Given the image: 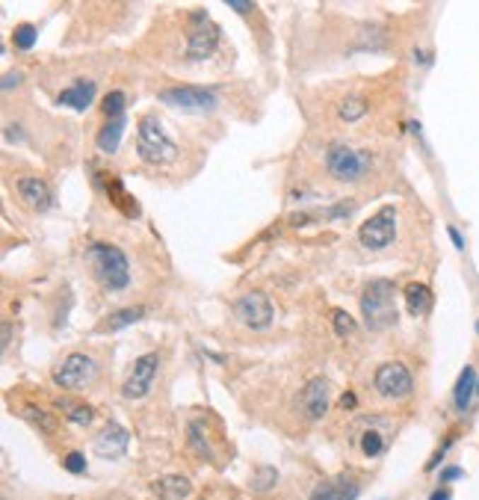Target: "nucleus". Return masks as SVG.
I'll return each mask as SVG.
<instances>
[{"label": "nucleus", "instance_id": "f257e3e1", "mask_svg": "<svg viewBox=\"0 0 479 500\" xmlns=\"http://www.w3.org/2000/svg\"><path fill=\"white\" fill-rule=\"evenodd\" d=\"M86 261L92 263L95 278L101 281L107 290H125L130 285V263L127 255L122 252L119 246L110 243H89L86 246Z\"/></svg>", "mask_w": 479, "mask_h": 500}, {"label": "nucleus", "instance_id": "f03ea898", "mask_svg": "<svg viewBox=\"0 0 479 500\" xmlns=\"http://www.w3.org/2000/svg\"><path fill=\"white\" fill-rule=\"evenodd\" d=\"M361 314L367 329L379 331L396 323V288L388 278H376L361 293Z\"/></svg>", "mask_w": 479, "mask_h": 500}, {"label": "nucleus", "instance_id": "7ed1b4c3", "mask_svg": "<svg viewBox=\"0 0 479 500\" xmlns=\"http://www.w3.org/2000/svg\"><path fill=\"white\" fill-rule=\"evenodd\" d=\"M137 154L145 163H154V166L172 163L178 157L175 140L169 137L166 130H163V125H160V119H157L154 113L142 115L139 125H137Z\"/></svg>", "mask_w": 479, "mask_h": 500}, {"label": "nucleus", "instance_id": "20e7f679", "mask_svg": "<svg viewBox=\"0 0 479 500\" xmlns=\"http://www.w3.org/2000/svg\"><path fill=\"white\" fill-rule=\"evenodd\" d=\"M325 169L337 181H358L370 169V152H361L346 142H332L325 152Z\"/></svg>", "mask_w": 479, "mask_h": 500}, {"label": "nucleus", "instance_id": "39448f33", "mask_svg": "<svg viewBox=\"0 0 479 500\" xmlns=\"http://www.w3.org/2000/svg\"><path fill=\"white\" fill-rule=\"evenodd\" d=\"M396 237V208L393 205H385L379 208L370 220H364V225L358 228V240L364 249H370V252H382V249H388Z\"/></svg>", "mask_w": 479, "mask_h": 500}, {"label": "nucleus", "instance_id": "423d86ee", "mask_svg": "<svg viewBox=\"0 0 479 500\" xmlns=\"http://www.w3.org/2000/svg\"><path fill=\"white\" fill-rule=\"evenodd\" d=\"M219 27L210 21L207 12H190V39H187V59L198 62L207 59L219 47Z\"/></svg>", "mask_w": 479, "mask_h": 500}, {"label": "nucleus", "instance_id": "0eeeda50", "mask_svg": "<svg viewBox=\"0 0 479 500\" xmlns=\"http://www.w3.org/2000/svg\"><path fill=\"white\" fill-rule=\"evenodd\" d=\"M98 376V364L92 356H83V353H71V356H65L62 364L54 370V382L59 388L65 391H80V388H86L92 385Z\"/></svg>", "mask_w": 479, "mask_h": 500}, {"label": "nucleus", "instance_id": "6e6552de", "mask_svg": "<svg viewBox=\"0 0 479 500\" xmlns=\"http://www.w3.org/2000/svg\"><path fill=\"white\" fill-rule=\"evenodd\" d=\"M160 101L169 104L175 110H187V113H207L219 104L217 92L210 86H172L160 92Z\"/></svg>", "mask_w": 479, "mask_h": 500}, {"label": "nucleus", "instance_id": "1a4fd4ad", "mask_svg": "<svg viewBox=\"0 0 479 500\" xmlns=\"http://www.w3.org/2000/svg\"><path fill=\"white\" fill-rule=\"evenodd\" d=\"M157 368H160V356L157 353H145L134 361V368H130L125 385H122V397L125 399H142L148 391H151V382L157 376Z\"/></svg>", "mask_w": 479, "mask_h": 500}, {"label": "nucleus", "instance_id": "9d476101", "mask_svg": "<svg viewBox=\"0 0 479 500\" xmlns=\"http://www.w3.org/2000/svg\"><path fill=\"white\" fill-rule=\"evenodd\" d=\"M234 314H237V320H240L243 326L260 331V329H270L275 311H272V302H270L267 296L258 293V290H252V293L240 296L237 302H234Z\"/></svg>", "mask_w": 479, "mask_h": 500}, {"label": "nucleus", "instance_id": "9b49d317", "mask_svg": "<svg viewBox=\"0 0 479 500\" xmlns=\"http://www.w3.org/2000/svg\"><path fill=\"white\" fill-rule=\"evenodd\" d=\"M376 391L382 397H391V399H400V397H408L411 388H415V379H411L408 368L400 361H388L382 368L376 370V379H373Z\"/></svg>", "mask_w": 479, "mask_h": 500}, {"label": "nucleus", "instance_id": "f8f14e48", "mask_svg": "<svg viewBox=\"0 0 479 500\" xmlns=\"http://www.w3.org/2000/svg\"><path fill=\"white\" fill-rule=\"evenodd\" d=\"M127 447H130V432L115 421H110L95 438V453L101 459H122L127 453Z\"/></svg>", "mask_w": 479, "mask_h": 500}, {"label": "nucleus", "instance_id": "ddd939ff", "mask_svg": "<svg viewBox=\"0 0 479 500\" xmlns=\"http://www.w3.org/2000/svg\"><path fill=\"white\" fill-rule=\"evenodd\" d=\"M302 409L311 421H320L325 418V411H328V382L320 379V376H313L305 382V388H302Z\"/></svg>", "mask_w": 479, "mask_h": 500}, {"label": "nucleus", "instance_id": "4468645a", "mask_svg": "<svg viewBox=\"0 0 479 500\" xmlns=\"http://www.w3.org/2000/svg\"><path fill=\"white\" fill-rule=\"evenodd\" d=\"M358 494H361V486L352 477H332V479H323L311 492V500H358Z\"/></svg>", "mask_w": 479, "mask_h": 500}, {"label": "nucleus", "instance_id": "2eb2a0df", "mask_svg": "<svg viewBox=\"0 0 479 500\" xmlns=\"http://www.w3.org/2000/svg\"><path fill=\"white\" fill-rule=\"evenodd\" d=\"M151 494L157 500H187L192 494V482L184 474H166L151 482Z\"/></svg>", "mask_w": 479, "mask_h": 500}, {"label": "nucleus", "instance_id": "dca6fc26", "mask_svg": "<svg viewBox=\"0 0 479 500\" xmlns=\"http://www.w3.org/2000/svg\"><path fill=\"white\" fill-rule=\"evenodd\" d=\"M18 195L33 210H47V208H51V190H47V184L42 178H36V175L18 178Z\"/></svg>", "mask_w": 479, "mask_h": 500}, {"label": "nucleus", "instance_id": "f3484780", "mask_svg": "<svg viewBox=\"0 0 479 500\" xmlns=\"http://www.w3.org/2000/svg\"><path fill=\"white\" fill-rule=\"evenodd\" d=\"M476 391H479V376H476V368H468L458 373V379H456V388H453V406L458 409V411H468L471 409V403H473V397H476Z\"/></svg>", "mask_w": 479, "mask_h": 500}, {"label": "nucleus", "instance_id": "a211bd4d", "mask_svg": "<svg viewBox=\"0 0 479 500\" xmlns=\"http://www.w3.org/2000/svg\"><path fill=\"white\" fill-rule=\"evenodd\" d=\"M57 101L62 107H71V110H86L95 101V83L92 80H80V83H74V86L62 89L57 95Z\"/></svg>", "mask_w": 479, "mask_h": 500}, {"label": "nucleus", "instance_id": "6ab92c4d", "mask_svg": "<svg viewBox=\"0 0 479 500\" xmlns=\"http://www.w3.org/2000/svg\"><path fill=\"white\" fill-rule=\"evenodd\" d=\"M107 181V195H110V205H115L125 216H139V208H137V198L134 195H127L125 184L119 178H104Z\"/></svg>", "mask_w": 479, "mask_h": 500}, {"label": "nucleus", "instance_id": "aec40b11", "mask_svg": "<svg viewBox=\"0 0 479 500\" xmlns=\"http://www.w3.org/2000/svg\"><path fill=\"white\" fill-rule=\"evenodd\" d=\"M125 127H127L125 115H122V119H107V125L98 130V148H101L104 154H115V148H119V142H122Z\"/></svg>", "mask_w": 479, "mask_h": 500}, {"label": "nucleus", "instance_id": "412c9836", "mask_svg": "<svg viewBox=\"0 0 479 500\" xmlns=\"http://www.w3.org/2000/svg\"><path fill=\"white\" fill-rule=\"evenodd\" d=\"M429 305H432V290H429L426 285H420V281H411V285L405 288V308H408V314L420 317V314L429 311Z\"/></svg>", "mask_w": 479, "mask_h": 500}, {"label": "nucleus", "instance_id": "4be33fe9", "mask_svg": "<svg viewBox=\"0 0 479 500\" xmlns=\"http://www.w3.org/2000/svg\"><path fill=\"white\" fill-rule=\"evenodd\" d=\"M145 317V308L142 305H134V308H122V311H112L107 317V329L110 331H119V329H127L130 323H137Z\"/></svg>", "mask_w": 479, "mask_h": 500}, {"label": "nucleus", "instance_id": "5701e85b", "mask_svg": "<svg viewBox=\"0 0 479 500\" xmlns=\"http://www.w3.org/2000/svg\"><path fill=\"white\" fill-rule=\"evenodd\" d=\"M62 411H65V418H69L71 424H92L95 418V409L86 406V403H71V399H62Z\"/></svg>", "mask_w": 479, "mask_h": 500}, {"label": "nucleus", "instance_id": "b1692460", "mask_svg": "<svg viewBox=\"0 0 479 500\" xmlns=\"http://www.w3.org/2000/svg\"><path fill=\"white\" fill-rule=\"evenodd\" d=\"M337 113H340V119H343V122H358L361 115L367 113V104H364V98L350 95V98H343V101H340Z\"/></svg>", "mask_w": 479, "mask_h": 500}, {"label": "nucleus", "instance_id": "393cba45", "mask_svg": "<svg viewBox=\"0 0 479 500\" xmlns=\"http://www.w3.org/2000/svg\"><path fill=\"white\" fill-rule=\"evenodd\" d=\"M125 104H127V98H125V92H110L104 101H101V113L107 115V119H122L125 115Z\"/></svg>", "mask_w": 479, "mask_h": 500}, {"label": "nucleus", "instance_id": "a878e982", "mask_svg": "<svg viewBox=\"0 0 479 500\" xmlns=\"http://www.w3.org/2000/svg\"><path fill=\"white\" fill-rule=\"evenodd\" d=\"M36 36H39V30L33 27V24H18L12 30V42L18 51H30L33 45H36Z\"/></svg>", "mask_w": 479, "mask_h": 500}, {"label": "nucleus", "instance_id": "bb28decb", "mask_svg": "<svg viewBox=\"0 0 479 500\" xmlns=\"http://www.w3.org/2000/svg\"><path fill=\"white\" fill-rule=\"evenodd\" d=\"M361 450H364V456H379L385 450V438H382V432H376V429H367L364 436H361Z\"/></svg>", "mask_w": 479, "mask_h": 500}, {"label": "nucleus", "instance_id": "cd10ccee", "mask_svg": "<svg viewBox=\"0 0 479 500\" xmlns=\"http://www.w3.org/2000/svg\"><path fill=\"white\" fill-rule=\"evenodd\" d=\"M332 326H335V335H340V338H346V335H352V331H355V320L343 308L332 311Z\"/></svg>", "mask_w": 479, "mask_h": 500}, {"label": "nucleus", "instance_id": "c85d7f7f", "mask_svg": "<svg viewBox=\"0 0 479 500\" xmlns=\"http://www.w3.org/2000/svg\"><path fill=\"white\" fill-rule=\"evenodd\" d=\"M62 465H65V471L69 474H86V459H83V453H65V459H62Z\"/></svg>", "mask_w": 479, "mask_h": 500}, {"label": "nucleus", "instance_id": "c756f323", "mask_svg": "<svg viewBox=\"0 0 479 500\" xmlns=\"http://www.w3.org/2000/svg\"><path fill=\"white\" fill-rule=\"evenodd\" d=\"M24 411L30 414V421H33V424H39L42 429H47V432L54 429V421H51V414H47V411H42V409H30V406H27Z\"/></svg>", "mask_w": 479, "mask_h": 500}, {"label": "nucleus", "instance_id": "7c9ffc66", "mask_svg": "<svg viewBox=\"0 0 479 500\" xmlns=\"http://www.w3.org/2000/svg\"><path fill=\"white\" fill-rule=\"evenodd\" d=\"M190 438H192V447L198 450V453H202V456H207V459H213V453H210L207 441H204L202 436H198V424H192V426H190Z\"/></svg>", "mask_w": 479, "mask_h": 500}, {"label": "nucleus", "instance_id": "2f4dec72", "mask_svg": "<svg viewBox=\"0 0 479 500\" xmlns=\"http://www.w3.org/2000/svg\"><path fill=\"white\" fill-rule=\"evenodd\" d=\"M352 210H355V202H340L337 208H328L325 216H328V220H343V216H350Z\"/></svg>", "mask_w": 479, "mask_h": 500}, {"label": "nucleus", "instance_id": "473e14b6", "mask_svg": "<svg viewBox=\"0 0 479 500\" xmlns=\"http://www.w3.org/2000/svg\"><path fill=\"white\" fill-rule=\"evenodd\" d=\"M450 447H453V436H450V438H444V444H441V447L435 450V456H432V459H429V465H426V471H435V468H438V462L444 459V453H447V450H450Z\"/></svg>", "mask_w": 479, "mask_h": 500}, {"label": "nucleus", "instance_id": "72a5a7b5", "mask_svg": "<svg viewBox=\"0 0 479 500\" xmlns=\"http://www.w3.org/2000/svg\"><path fill=\"white\" fill-rule=\"evenodd\" d=\"M18 83H21V74H18V72H6V74H4V92L15 89Z\"/></svg>", "mask_w": 479, "mask_h": 500}, {"label": "nucleus", "instance_id": "f704fd0d", "mask_svg": "<svg viewBox=\"0 0 479 500\" xmlns=\"http://www.w3.org/2000/svg\"><path fill=\"white\" fill-rule=\"evenodd\" d=\"M447 234H450V240H453L456 249H465V237L458 234V228H456V225H447Z\"/></svg>", "mask_w": 479, "mask_h": 500}, {"label": "nucleus", "instance_id": "c9c22d12", "mask_svg": "<svg viewBox=\"0 0 479 500\" xmlns=\"http://www.w3.org/2000/svg\"><path fill=\"white\" fill-rule=\"evenodd\" d=\"M453 479H461V471H458V468H447V471H441V482H453Z\"/></svg>", "mask_w": 479, "mask_h": 500}, {"label": "nucleus", "instance_id": "e433bc0d", "mask_svg": "<svg viewBox=\"0 0 479 500\" xmlns=\"http://www.w3.org/2000/svg\"><path fill=\"white\" fill-rule=\"evenodd\" d=\"M228 9H234V12H252V4H240V0H228Z\"/></svg>", "mask_w": 479, "mask_h": 500}, {"label": "nucleus", "instance_id": "4c0bfd02", "mask_svg": "<svg viewBox=\"0 0 479 500\" xmlns=\"http://www.w3.org/2000/svg\"><path fill=\"white\" fill-rule=\"evenodd\" d=\"M429 500H453V494H450V489H438L429 494Z\"/></svg>", "mask_w": 479, "mask_h": 500}, {"label": "nucleus", "instance_id": "58836bf2", "mask_svg": "<svg viewBox=\"0 0 479 500\" xmlns=\"http://www.w3.org/2000/svg\"><path fill=\"white\" fill-rule=\"evenodd\" d=\"M340 406H343V409H352V406H355V394L346 391V394L340 397Z\"/></svg>", "mask_w": 479, "mask_h": 500}, {"label": "nucleus", "instance_id": "ea45409f", "mask_svg": "<svg viewBox=\"0 0 479 500\" xmlns=\"http://www.w3.org/2000/svg\"><path fill=\"white\" fill-rule=\"evenodd\" d=\"M9 335H12V326L4 323V346H9Z\"/></svg>", "mask_w": 479, "mask_h": 500}]
</instances>
